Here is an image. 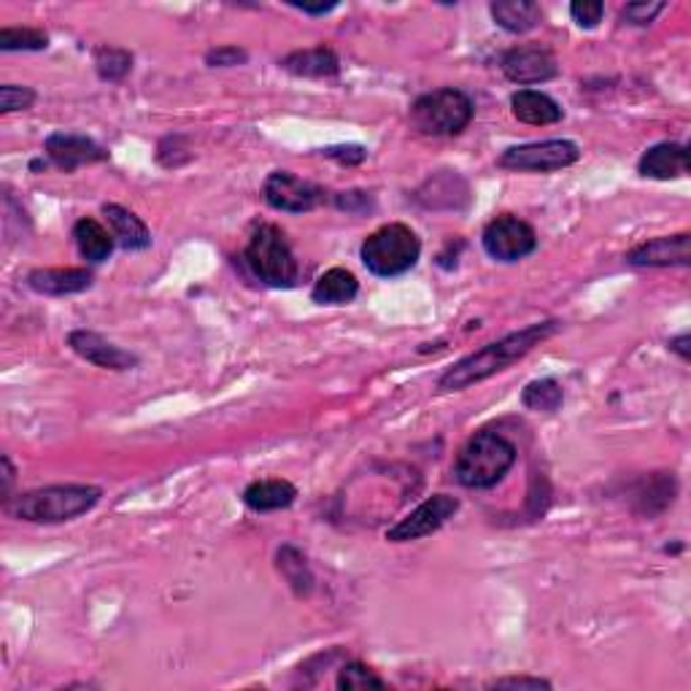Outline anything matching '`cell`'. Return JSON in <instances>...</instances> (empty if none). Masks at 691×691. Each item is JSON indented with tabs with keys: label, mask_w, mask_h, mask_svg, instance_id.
I'll return each mask as SVG.
<instances>
[{
	"label": "cell",
	"mask_w": 691,
	"mask_h": 691,
	"mask_svg": "<svg viewBox=\"0 0 691 691\" xmlns=\"http://www.w3.org/2000/svg\"><path fill=\"white\" fill-rule=\"evenodd\" d=\"M556 330H559V322H538L519 330V333L505 335V338L494 341V344H486L484 348H479V351L459 359L454 368H448L446 373L437 379V392H441V395H452V392H462L468 390V386L481 384V381L503 373V370H508L514 362L525 359L532 348L552 338Z\"/></svg>",
	"instance_id": "1"
},
{
	"label": "cell",
	"mask_w": 691,
	"mask_h": 691,
	"mask_svg": "<svg viewBox=\"0 0 691 691\" xmlns=\"http://www.w3.org/2000/svg\"><path fill=\"white\" fill-rule=\"evenodd\" d=\"M103 492L89 484H54L5 499V510L22 521L33 525H60L87 514L100 503Z\"/></svg>",
	"instance_id": "2"
},
{
	"label": "cell",
	"mask_w": 691,
	"mask_h": 691,
	"mask_svg": "<svg viewBox=\"0 0 691 691\" xmlns=\"http://www.w3.org/2000/svg\"><path fill=\"white\" fill-rule=\"evenodd\" d=\"M516 465V446L499 432L481 430L459 452L454 476L465 489H492Z\"/></svg>",
	"instance_id": "3"
},
{
	"label": "cell",
	"mask_w": 691,
	"mask_h": 691,
	"mask_svg": "<svg viewBox=\"0 0 691 691\" xmlns=\"http://www.w3.org/2000/svg\"><path fill=\"white\" fill-rule=\"evenodd\" d=\"M365 268L379 279H397L408 273L421 257V240L408 224L392 222L365 238L359 249Z\"/></svg>",
	"instance_id": "4"
},
{
	"label": "cell",
	"mask_w": 691,
	"mask_h": 691,
	"mask_svg": "<svg viewBox=\"0 0 691 691\" xmlns=\"http://www.w3.org/2000/svg\"><path fill=\"white\" fill-rule=\"evenodd\" d=\"M473 100L462 89L443 87L416 98V103L411 106V125L421 136H459L473 120Z\"/></svg>",
	"instance_id": "5"
},
{
	"label": "cell",
	"mask_w": 691,
	"mask_h": 691,
	"mask_svg": "<svg viewBox=\"0 0 691 691\" xmlns=\"http://www.w3.org/2000/svg\"><path fill=\"white\" fill-rule=\"evenodd\" d=\"M244 260L249 271L255 273V279H260L266 286H273V289H289L297 281V260L292 255L289 240L276 224H260L251 233Z\"/></svg>",
	"instance_id": "6"
},
{
	"label": "cell",
	"mask_w": 691,
	"mask_h": 691,
	"mask_svg": "<svg viewBox=\"0 0 691 691\" xmlns=\"http://www.w3.org/2000/svg\"><path fill=\"white\" fill-rule=\"evenodd\" d=\"M581 160V149L578 144L565 138L554 140H535V144L510 146L499 155V168L508 171H535V173H552L570 168Z\"/></svg>",
	"instance_id": "7"
},
{
	"label": "cell",
	"mask_w": 691,
	"mask_h": 691,
	"mask_svg": "<svg viewBox=\"0 0 691 691\" xmlns=\"http://www.w3.org/2000/svg\"><path fill=\"white\" fill-rule=\"evenodd\" d=\"M481 244H484V251L492 260L519 262L538 249V235L532 224H527L525 219L514 217V213H503V217L492 219L486 224Z\"/></svg>",
	"instance_id": "8"
},
{
	"label": "cell",
	"mask_w": 691,
	"mask_h": 691,
	"mask_svg": "<svg viewBox=\"0 0 691 691\" xmlns=\"http://www.w3.org/2000/svg\"><path fill=\"white\" fill-rule=\"evenodd\" d=\"M459 510V499L452 494H432L430 499L414 508L406 519L397 521L390 532H386V541L390 543H411L419 538L432 535V532L441 530L448 519H454V514Z\"/></svg>",
	"instance_id": "9"
},
{
	"label": "cell",
	"mask_w": 691,
	"mask_h": 691,
	"mask_svg": "<svg viewBox=\"0 0 691 691\" xmlns=\"http://www.w3.org/2000/svg\"><path fill=\"white\" fill-rule=\"evenodd\" d=\"M262 198L273 211H286V213H306L313 211L324 200V189L317 184L306 182V178L295 176L289 171H273L266 178V187H262Z\"/></svg>",
	"instance_id": "10"
},
{
	"label": "cell",
	"mask_w": 691,
	"mask_h": 691,
	"mask_svg": "<svg viewBox=\"0 0 691 691\" xmlns=\"http://www.w3.org/2000/svg\"><path fill=\"white\" fill-rule=\"evenodd\" d=\"M503 69L505 78L514 84H543L548 78H554L559 73V65H556V58L548 52L541 44H525V47H514L503 54Z\"/></svg>",
	"instance_id": "11"
},
{
	"label": "cell",
	"mask_w": 691,
	"mask_h": 691,
	"mask_svg": "<svg viewBox=\"0 0 691 691\" xmlns=\"http://www.w3.org/2000/svg\"><path fill=\"white\" fill-rule=\"evenodd\" d=\"M624 260L634 268H689L691 262V235H662L634 246Z\"/></svg>",
	"instance_id": "12"
},
{
	"label": "cell",
	"mask_w": 691,
	"mask_h": 691,
	"mask_svg": "<svg viewBox=\"0 0 691 691\" xmlns=\"http://www.w3.org/2000/svg\"><path fill=\"white\" fill-rule=\"evenodd\" d=\"M69 346L73 348V354H78L84 362L95 365V368L133 370L138 365L136 354L111 344L109 338H103L100 333H92V330H73L69 335Z\"/></svg>",
	"instance_id": "13"
},
{
	"label": "cell",
	"mask_w": 691,
	"mask_h": 691,
	"mask_svg": "<svg viewBox=\"0 0 691 691\" xmlns=\"http://www.w3.org/2000/svg\"><path fill=\"white\" fill-rule=\"evenodd\" d=\"M44 146H47L49 160L65 173H73L82 165H92V162L109 160V151L103 146L95 144L87 136H78V133H54Z\"/></svg>",
	"instance_id": "14"
},
{
	"label": "cell",
	"mask_w": 691,
	"mask_h": 691,
	"mask_svg": "<svg viewBox=\"0 0 691 691\" xmlns=\"http://www.w3.org/2000/svg\"><path fill=\"white\" fill-rule=\"evenodd\" d=\"M638 171L645 178H656V182H670V178H681L689 173V146L683 144H656L640 157Z\"/></svg>",
	"instance_id": "15"
},
{
	"label": "cell",
	"mask_w": 691,
	"mask_h": 691,
	"mask_svg": "<svg viewBox=\"0 0 691 691\" xmlns=\"http://www.w3.org/2000/svg\"><path fill=\"white\" fill-rule=\"evenodd\" d=\"M95 276L87 268H38L27 276V286L38 295H52V297H65V295H78V292H87L92 286Z\"/></svg>",
	"instance_id": "16"
},
{
	"label": "cell",
	"mask_w": 691,
	"mask_h": 691,
	"mask_svg": "<svg viewBox=\"0 0 691 691\" xmlns=\"http://www.w3.org/2000/svg\"><path fill=\"white\" fill-rule=\"evenodd\" d=\"M510 111L519 122L535 127H546L562 122L565 111L556 103L552 95L538 92V89H519V92L510 95Z\"/></svg>",
	"instance_id": "17"
},
{
	"label": "cell",
	"mask_w": 691,
	"mask_h": 691,
	"mask_svg": "<svg viewBox=\"0 0 691 691\" xmlns=\"http://www.w3.org/2000/svg\"><path fill=\"white\" fill-rule=\"evenodd\" d=\"M281 69L289 71L292 76L328 78V76H338L341 60L330 47H313V49H300V52L286 54V58L281 60Z\"/></svg>",
	"instance_id": "18"
},
{
	"label": "cell",
	"mask_w": 691,
	"mask_h": 691,
	"mask_svg": "<svg viewBox=\"0 0 691 691\" xmlns=\"http://www.w3.org/2000/svg\"><path fill=\"white\" fill-rule=\"evenodd\" d=\"M103 213H106V219H109L111 233H114L116 244H120L122 249H127V251L149 249L151 233H149V227H146L144 219L136 217L133 211H127V208L116 206V203L103 206Z\"/></svg>",
	"instance_id": "19"
},
{
	"label": "cell",
	"mask_w": 691,
	"mask_h": 691,
	"mask_svg": "<svg viewBox=\"0 0 691 691\" xmlns=\"http://www.w3.org/2000/svg\"><path fill=\"white\" fill-rule=\"evenodd\" d=\"M297 489L284 479H262L244 489V505L257 510V514H271V510H284L295 503Z\"/></svg>",
	"instance_id": "20"
},
{
	"label": "cell",
	"mask_w": 691,
	"mask_h": 691,
	"mask_svg": "<svg viewBox=\"0 0 691 691\" xmlns=\"http://www.w3.org/2000/svg\"><path fill=\"white\" fill-rule=\"evenodd\" d=\"M673 499H676V479H673V473L645 476V479L638 481L632 492L634 510L643 516L662 514Z\"/></svg>",
	"instance_id": "21"
},
{
	"label": "cell",
	"mask_w": 691,
	"mask_h": 691,
	"mask_svg": "<svg viewBox=\"0 0 691 691\" xmlns=\"http://www.w3.org/2000/svg\"><path fill=\"white\" fill-rule=\"evenodd\" d=\"M73 240H76L78 255L87 262H92V266L106 262L111 257V251H114V233H109L98 219H78L73 224Z\"/></svg>",
	"instance_id": "22"
},
{
	"label": "cell",
	"mask_w": 691,
	"mask_h": 691,
	"mask_svg": "<svg viewBox=\"0 0 691 691\" xmlns=\"http://www.w3.org/2000/svg\"><path fill=\"white\" fill-rule=\"evenodd\" d=\"M489 11H492V20L497 22L503 30L516 33V36H519V33L535 30L543 20L541 5L532 3V0H494V3L489 5Z\"/></svg>",
	"instance_id": "23"
},
{
	"label": "cell",
	"mask_w": 691,
	"mask_h": 691,
	"mask_svg": "<svg viewBox=\"0 0 691 691\" xmlns=\"http://www.w3.org/2000/svg\"><path fill=\"white\" fill-rule=\"evenodd\" d=\"M359 295V281L346 268H330L313 284L311 297L319 306H346Z\"/></svg>",
	"instance_id": "24"
},
{
	"label": "cell",
	"mask_w": 691,
	"mask_h": 691,
	"mask_svg": "<svg viewBox=\"0 0 691 691\" xmlns=\"http://www.w3.org/2000/svg\"><path fill=\"white\" fill-rule=\"evenodd\" d=\"M276 562H279L281 576H284L286 583H289V587L295 589V594H300V597H308V594L313 592V572H311V567H308L306 556L297 552L295 546L281 548V552L276 554Z\"/></svg>",
	"instance_id": "25"
},
{
	"label": "cell",
	"mask_w": 691,
	"mask_h": 691,
	"mask_svg": "<svg viewBox=\"0 0 691 691\" xmlns=\"http://www.w3.org/2000/svg\"><path fill=\"white\" fill-rule=\"evenodd\" d=\"M521 403L530 411H543V414H554L559 411L562 403H565V390L556 379H538L530 381L521 392Z\"/></svg>",
	"instance_id": "26"
},
{
	"label": "cell",
	"mask_w": 691,
	"mask_h": 691,
	"mask_svg": "<svg viewBox=\"0 0 691 691\" xmlns=\"http://www.w3.org/2000/svg\"><path fill=\"white\" fill-rule=\"evenodd\" d=\"M49 47V36L36 27H3L0 49L3 52H41Z\"/></svg>",
	"instance_id": "27"
},
{
	"label": "cell",
	"mask_w": 691,
	"mask_h": 691,
	"mask_svg": "<svg viewBox=\"0 0 691 691\" xmlns=\"http://www.w3.org/2000/svg\"><path fill=\"white\" fill-rule=\"evenodd\" d=\"M95 69L103 82H122L133 71V54L120 47H100L95 52Z\"/></svg>",
	"instance_id": "28"
},
{
	"label": "cell",
	"mask_w": 691,
	"mask_h": 691,
	"mask_svg": "<svg viewBox=\"0 0 691 691\" xmlns=\"http://www.w3.org/2000/svg\"><path fill=\"white\" fill-rule=\"evenodd\" d=\"M338 689L344 691H368V689H386L384 678L375 676L362 662H348L338 673Z\"/></svg>",
	"instance_id": "29"
},
{
	"label": "cell",
	"mask_w": 691,
	"mask_h": 691,
	"mask_svg": "<svg viewBox=\"0 0 691 691\" xmlns=\"http://www.w3.org/2000/svg\"><path fill=\"white\" fill-rule=\"evenodd\" d=\"M36 103V92L20 84H3L0 87V114H14V111H27Z\"/></svg>",
	"instance_id": "30"
},
{
	"label": "cell",
	"mask_w": 691,
	"mask_h": 691,
	"mask_svg": "<svg viewBox=\"0 0 691 691\" xmlns=\"http://www.w3.org/2000/svg\"><path fill=\"white\" fill-rule=\"evenodd\" d=\"M662 11H665V3H662V0H651V3H627L621 9V20L627 22V25L645 27L651 25Z\"/></svg>",
	"instance_id": "31"
},
{
	"label": "cell",
	"mask_w": 691,
	"mask_h": 691,
	"mask_svg": "<svg viewBox=\"0 0 691 691\" xmlns=\"http://www.w3.org/2000/svg\"><path fill=\"white\" fill-rule=\"evenodd\" d=\"M603 14L605 5L600 0H576V3H570V16L576 20L578 27H587V30L597 27L603 22Z\"/></svg>",
	"instance_id": "32"
},
{
	"label": "cell",
	"mask_w": 691,
	"mask_h": 691,
	"mask_svg": "<svg viewBox=\"0 0 691 691\" xmlns=\"http://www.w3.org/2000/svg\"><path fill=\"white\" fill-rule=\"evenodd\" d=\"M322 155L328 157V160H335L338 165H362L365 160H368V149L359 144H341V146H328V149H322Z\"/></svg>",
	"instance_id": "33"
},
{
	"label": "cell",
	"mask_w": 691,
	"mask_h": 691,
	"mask_svg": "<svg viewBox=\"0 0 691 691\" xmlns=\"http://www.w3.org/2000/svg\"><path fill=\"white\" fill-rule=\"evenodd\" d=\"M249 60V52L240 47H217L206 54V63L211 69H235V65H244Z\"/></svg>",
	"instance_id": "34"
},
{
	"label": "cell",
	"mask_w": 691,
	"mask_h": 691,
	"mask_svg": "<svg viewBox=\"0 0 691 691\" xmlns=\"http://www.w3.org/2000/svg\"><path fill=\"white\" fill-rule=\"evenodd\" d=\"M489 689H552V683L543 681V678H497V681L489 683Z\"/></svg>",
	"instance_id": "35"
},
{
	"label": "cell",
	"mask_w": 691,
	"mask_h": 691,
	"mask_svg": "<svg viewBox=\"0 0 691 691\" xmlns=\"http://www.w3.org/2000/svg\"><path fill=\"white\" fill-rule=\"evenodd\" d=\"M335 206L344 208L348 213H359V211H368L370 208V198L365 193H341L335 198Z\"/></svg>",
	"instance_id": "36"
},
{
	"label": "cell",
	"mask_w": 691,
	"mask_h": 691,
	"mask_svg": "<svg viewBox=\"0 0 691 691\" xmlns=\"http://www.w3.org/2000/svg\"><path fill=\"white\" fill-rule=\"evenodd\" d=\"M689 333H683V335H678V338H673L670 341V351H676L678 357L683 359V362H689L691 359V354H689Z\"/></svg>",
	"instance_id": "37"
},
{
	"label": "cell",
	"mask_w": 691,
	"mask_h": 691,
	"mask_svg": "<svg viewBox=\"0 0 691 691\" xmlns=\"http://www.w3.org/2000/svg\"><path fill=\"white\" fill-rule=\"evenodd\" d=\"M295 9L306 11V14H313V16H322V14H330V11L335 9L338 3H324V5H311V3H292Z\"/></svg>",
	"instance_id": "38"
},
{
	"label": "cell",
	"mask_w": 691,
	"mask_h": 691,
	"mask_svg": "<svg viewBox=\"0 0 691 691\" xmlns=\"http://www.w3.org/2000/svg\"><path fill=\"white\" fill-rule=\"evenodd\" d=\"M14 484V468H11V459L3 457V497L9 499V489Z\"/></svg>",
	"instance_id": "39"
}]
</instances>
